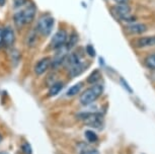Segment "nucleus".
I'll return each instance as SVG.
<instances>
[{
	"label": "nucleus",
	"instance_id": "aec40b11",
	"mask_svg": "<svg viewBox=\"0 0 155 154\" xmlns=\"http://www.w3.org/2000/svg\"><path fill=\"white\" fill-rule=\"evenodd\" d=\"M36 43H37V34H36V31H33L28 34L27 46L28 47H34V46L36 45Z\"/></svg>",
	"mask_w": 155,
	"mask_h": 154
},
{
	"label": "nucleus",
	"instance_id": "6e6552de",
	"mask_svg": "<svg viewBox=\"0 0 155 154\" xmlns=\"http://www.w3.org/2000/svg\"><path fill=\"white\" fill-rule=\"evenodd\" d=\"M23 13V17H25V25L28 24H31L34 21L35 17H36V13H37V7L34 3L28 4V6L22 10Z\"/></svg>",
	"mask_w": 155,
	"mask_h": 154
},
{
	"label": "nucleus",
	"instance_id": "f03ea898",
	"mask_svg": "<svg viewBox=\"0 0 155 154\" xmlns=\"http://www.w3.org/2000/svg\"><path fill=\"white\" fill-rule=\"evenodd\" d=\"M55 25V19L54 17L51 15H44L39 19L37 25V31L42 34V36H49L53 31Z\"/></svg>",
	"mask_w": 155,
	"mask_h": 154
},
{
	"label": "nucleus",
	"instance_id": "f8f14e48",
	"mask_svg": "<svg viewBox=\"0 0 155 154\" xmlns=\"http://www.w3.org/2000/svg\"><path fill=\"white\" fill-rule=\"evenodd\" d=\"M88 66H89V64L84 63V62H80V63L76 64V65L69 68V75L71 77L79 76L80 74H82L83 72L88 68Z\"/></svg>",
	"mask_w": 155,
	"mask_h": 154
},
{
	"label": "nucleus",
	"instance_id": "5701e85b",
	"mask_svg": "<svg viewBox=\"0 0 155 154\" xmlns=\"http://www.w3.org/2000/svg\"><path fill=\"white\" fill-rule=\"evenodd\" d=\"M28 3V0H13V6L15 8L21 7Z\"/></svg>",
	"mask_w": 155,
	"mask_h": 154
},
{
	"label": "nucleus",
	"instance_id": "0eeeda50",
	"mask_svg": "<svg viewBox=\"0 0 155 154\" xmlns=\"http://www.w3.org/2000/svg\"><path fill=\"white\" fill-rule=\"evenodd\" d=\"M51 63H52L51 58H49V57L41 59L39 62L35 65V68H34L35 73L37 75H43L50 67H51Z\"/></svg>",
	"mask_w": 155,
	"mask_h": 154
},
{
	"label": "nucleus",
	"instance_id": "9b49d317",
	"mask_svg": "<svg viewBox=\"0 0 155 154\" xmlns=\"http://www.w3.org/2000/svg\"><path fill=\"white\" fill-rule=\"evenodd\" d=\"M81 58L82 56L77 53V52H75V53H71V54H68L67 56L65 57V59H64V62H63V65L66 66V67H72V66L76 65V64L80 63L81 62Z\"/></svg>",
	"mask_w": 155,
	"mask_h": 154
},
{
	"label": "nucleus",
	"instance_id": "6ab92c4d",
	"mask_svg": "<svg viewBox=\"0 0 155 154\" xmlns=\"http://www.w3.org/2000/svg\"><path fill=\"white\" fill-rule=\"evenodd\" d=\"M84 136H85L86 140L88 141L89 143H95V142L98 140L97 135H96L95 133L93 132V131H91V130L85 131V133H84Z\"/></svg>",
	"mask_w": 155,
	"mask_h": 154
},
{
	"label": "nucleus",
	"instance_id": "7c9ffc66",
	"mask_svg": "<svg viewBox=\"0 0 155 154\" xmlns=\"http://www.w3.org/2000/svg\"><path fill=\"white\" fill-rule=\"evenodd\" d=\"M1 140H2V136H1V134H0V142H1Z\"/></svg>",
	"mask_w": 155,
	"mask_h": 154
},
{
	"label": "nucleus",
	"instance_id": "b1692460",
	"mask_svg": "<svg viewBox=\"0 0 155 154\" xmlns=\"http://www.w3.org/2000/svg\"><path fill=\"white\" fill-rule=\"evenodd\" d=\"M86 53L89 55L90 57H94L95 56V50L91 45H87L86 46Z\"/></svg>",
	"mask_w": 155,
	"mask_h": 154
},
{
	"label": "nucleus",
	"instance_id": "f257e3e1",
	"mask_svg": "<svg viewBox=\"0 0 155 154\" xmlns=\"http://www.w3.org/2000/svg\"><path fill=\"white\" fill-rule=\"evenodd\" d=\"M102 91H104V86L99 83L93 84L91 87L87 88L82 94L80 95L79 101L83 106H88V104L92 103L93 101H95L97 98L101 97Z\"/></svg>",
	"mask_w": 155,
	"mask_h": 154
},
{
	"label": "nucleus",
	"instance_id": "4468645a",
	"mask_svg": "<svg viewBox=\"0 0 155 154\" xmlns=\"http://www.w3.org/2000/svg\"><path fill=\"white\" fill-rule=\"evenodd\" d=\"M63 85H64L63 82H55L54 84H52L49 88L48 95L49 97H55V95H57L61 90H62Z\"/></svg>",
	"mask_w": 155,
	"mask_h": 154
},
{
	"label": "nucleus",
	"instance_id": "c756f323",
	"mask_svg": "<svg viewBox=\"0 0 155 154\" xmlns=\"http://www.w3.org/2000/svg\"><path fill=\"white\" fill-rule=\"evenodd\" d=\"M0 154H8L7 152H4V151H2V152H0Z\"/></svg>",
	"mask_w": 155,
	"mask_h": 154
},
{
	"label": "nucleus",
	"instance_id": "f3484780",
	"mask_svg": "<svg viewBox=\"0 0 155 154\" xmlns=\"http://www.w3.org/2000/svg\"><path fill=\"white\" fill-rule=\"evenodd\" d=\"M101 72H99L98 70H94L88 77H87L86 82L88 84H92V85H93V84L97 83V81L101 79Z\"/></svg>",
	"mask_w": 155,
	"mask_h": 154
},
{
	"label": "nucleus",
	"instance_id": "7ed1b4c3",
	"mask_svg": "<svg viewBox=\"0 0 155 154\" xmlns=\"http://www.w3.org/2000/svg\"><path fill=\"white\" fill-rule=\"evenodd\" d=\"M79 119L83 120L84 124L87 125L88 127L92 128H99L102 125L104 122V116L98 113H85V114H80L78 115Z\"/></svg>",
	"mask_w": 155,
	"mask_h": 154
},
{
	"label": "nucleus",
	"instance_id": "bb28decb",
	"mask_svg": "<svg viewBox=\"0 0 155 154\" xmlns=\"http://www.w3.org/2000/svg\"><path fill=\"white\" fill-rule=\"evenodd\" d=\"M117 4H128L129 0H113Z\"/></svg>",
	"mask_w": 155,
	"mask_h": 154
},
{
	"label": "nucleus",
	"instance_id": "393cba45",
	"mask_svg": "<svg viewBox=\"0 0 155 154\" xmlns=\"http://www.w3.org/2000/svg\"><path fill=\"white\" fill-rule=\"evenodd\" d=\"M121 82L123 83V86H124V88H126V89H127V90H128V91H129V92H130V93H131V92H132V89H131V87H129L128 83L126 82L124 78H121Z\"/></svg>",
	"mask_w": 155,
	"mask_h": 154
},
{
	"label": "nucleus",
	"instance_id": "9d476101",
	"mask_svg": "<svg viewBox=\"0 0 155 154\" xmlns=\"http://www.w3.org/2000/svg\"><path fill=\"white\" fill-rule=\"evenodd\" d=\"M148 28L144 24H131L125 27V31L130 34H141L147 31Z\"/></svg>",
	"mask_w": 155,
	"mask_h": 154
},
{
	"label": "nucleus",
	"instance_id": "a878e982",
	"mask_svg": "<svg viewBox=\"0 0 155 154\" xmlns=\"http://www.w3.org/2000/svg\"><path fill=\"white\" fill-rule=\"evenodd\" d=\"M80 154H99V152L95 149H89V150L83 151V152H81Z\"/></svg>",
	"mask_w": 155,
	"mask_h": 154
},
{
	"label": "nucleus",
	"instance_id": "cd10ccee",
	"mask_svg": "<svg viewBox=\"0 0 155 154\" xmlns=\"http://www.w3.org/2000/svg\"><path fill=\"white\" fill-rule=\"evenodd\" d=\"M2 34H3V30L0 28V49L3 46V37H2Z\"/></svg>",
	"mask_w": 155,
	"mask_h": 154
},
{
	"label": "nucleus",
	"instance_id": "412c9836",
	"mask_svg": "<svg viewBox=\"0 0 155 154\" xmlns=\"http://www.w3.org/2000/svg\"><path fill=\"white\" fill-rule=\"evenodd\" d=\"M10 58H11V62H12L14 65H17L18 62L20 61V53L18 50L16 49H12L10 52Z\"/></svg>",
	"mask_w": 155,
	"mask_h": 154
},
{
	"label": "nucleus",
	"instance_id": "39448f33",
	"mask_svg": "<svg viewBox=\"0 0 155 154\" xmlns=\"http://www.w3.org/2000/svg\"><path fill=\"white\" fill-rule=\"evenodd\" d=\"M110 11H112L113 15L121 21L127 16L131 15V7L128 4H117L115 6L110 7Z\"/></svg>",
	"mask_w": 155,
	"mask_h": 154
},
{
	"label": "nucleus",
	"instance_id": "c85d7f7f",
	"mask_svg": "<svg viewBox=\"0 0 155 154\" xmlns=\"http://www.w3.org/2000/svg\"><path fill=\"white\" fill-rule=\"evenodd\" d=\"M4 4H5V0H0V5H1V6H3Z\"/></svg>",
	"mask_w": 155,
	"mask_h": 154
},
{
	"label": "nucleus",
	"instance_id": "ddd939ff",
	"mask_svg": "<svg viewBox=\"0 0 155 154\" xmlns=\"http://www.w3.org/2000/svg\"><path fill=\"white\" fill-rule=\"evenodd\" d=\"M13 22L16 28H18V30H21L23 28V25H25V17H23L22 10L17 11V12L13 14Z\"/></svg>",
	"mask_w": 155,
	"mask_h": 154
},
{
	"label": "nucleus",
	"instance_id": "a211bd4d",
	"mask_svg": "<svg viewBox=\"0 0 155 154\" xmlns=\"http://www.w3.org/2000/svg\"><path fill=\"white\" fill-rule=\"evenodd\" d=\"M144 63L147 68L155 70V53L148 55V56L145 58Z\"/></svg>",
	"mask_w": 155,
	"mask_h": 154
},
{
	"label": "nucleus",
	"instance_id": "dca6fc26",
	"mask_svg": "<svg viewBox=\"0 0 155 154\" xmlns=\"http://www.w3.org/2000/svg\"><path fill=\"white\" fill-rule=\"evenodd\" d=\"M81 88H82V83L81 82L76 83L74 85H72L68 90H67L66 95L67 97H74V95H76L77 93H79Z\"/></svg>",
	"mask_w": 155,
	"mask_h": 154
},
{
	"label": "nucleus",
	"instance_id": "20e7f679",
	"mask_svg": "<svg viewBox=\"0 0 155 154\" xmlns=\"http://www.w3.org/2000/svg\"><path fill=\"white\" fill-rule=\"evenodd\" d=\"M67 39H68V33L65 30H59L52 38L50 42V48L53 50H57L65 45Z\"/></svg>",
	"mask_w": 155,
	"mask_h": 154
},
{
	"label": "nucleus",
	"instance_id": "1a4fd4ad",
	"mask_svg": "<svg viewBox=\"0 0 155 154\" xmlns=\"http://www.w3.org/2000/svg\"><path fill=\"white\" fill-rule=\"evenodd\" d=\"M2 37H3V45H5V47H11L15 41L14 30L11 27H6L3 30Z\"/></svg>",
	"mask_w": 155,
	"mask_h": 154
},
{
	"label": "nucleus",
	"instance_id": "4be33fe9",
	"mask_svg": "<svg viewBox=\"0 0 155 154\" xmlns=\"http://www.w3.org/2000/svg\"><path fill=\"white\" fill-rule=\"evenodd\" d=\"M21 151L25 154H31L33 153V149H31V146L28 142H23L21 144Z\"/></svg>",
	"mask_w": 155,
	"mask_h": 154
},
{
	"label": "nucleus",
	"instance_id": "423d86ee",
	"mask_svg": "<svg viewBox=\"0 0 155 154\" xmlns=\"http://www.w3.org/2000/svg\"><path fill=\"white\" fill-rule=\"evenodd\" d=\"M133 46L136 48H147V47H154L155 46V36H147L141 37L136 39L133 42Z\"/></svg>",
	"mask_w": 155,
	"mask_h": 154
},
{
	"label": "nucleus",
	"instance_id": "2eb2a0df",
	"mask_svg": "<svg viewBox=\"0 0 155 154\" xmlns=\"http://www.w3.org/2000/svg\"><path fill=\"white\" fill-rule=\"evenodd\" d=\"M77 43H78V34L73 33L70 34L69 39H67L65 46H66V48L68 49V51H70L73 47H75V46L77 45Z\"/></svg>",
	"mask_w": 155,
	"mask_h": 154
}]
</instances>
